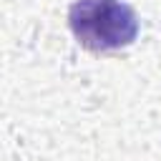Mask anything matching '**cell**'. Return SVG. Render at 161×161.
I'll use <instances>...</instances> for the list:
<instances>
[{
  "label": "cell",
  "instance_id": "cell-1",
  "mask_svg": "<svg viewBox=\"0 0 161 161\" xmlns=\"http://www.w3.org/2000/svg\"><path fill=\"white\" fill-rule=\"evenodd\" d=\"M68 28L86 50L108 53L138 38V15L126 0H73Z\"/></svg>",
  "mask_w": 161,
  "mask_h": 161
}]
</instances>
